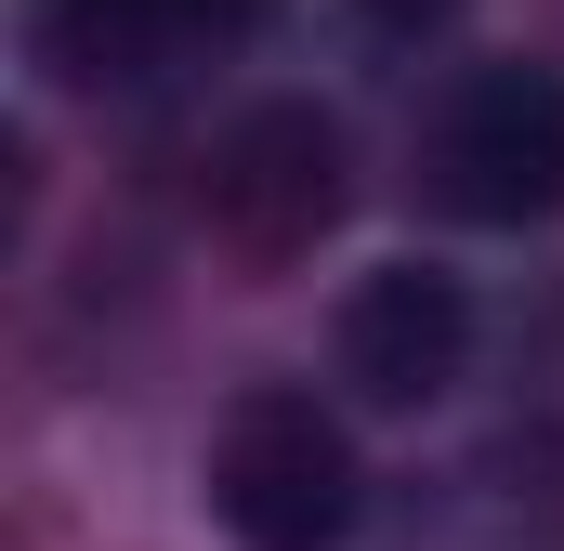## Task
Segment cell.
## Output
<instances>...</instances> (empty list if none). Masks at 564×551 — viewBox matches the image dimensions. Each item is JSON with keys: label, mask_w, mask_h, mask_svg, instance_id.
Returning <instances> with one entry per match:
<instances>
[{"label": "cell", "mask_w": 564, "mask_h": 551, "mask_svg": "<svg viewBox=\"0 0 564 551\" xmlns=\"http://www.w3.org/2000/svg\"><path fill=\"white\" fill-rule=\"evenodd\" d=\"M276 0H26V53L79 93H158L224 53H250Z\"/></svg>", "instance_id": "3"}, {"label": "cell", "mask_w": 564, "mask_h": 551, "mask_svg": "<svg viewBox=\"0 0 564 551\" xmlns=\"http://www.w3.org/2000/svg\"><path fill=\"white\" fill-rule=\"evenodd\" d=\"M355 512H368L355 433L302 381H263V395L224 408V433H210V526L237 551H341Z\"/></svg>", "instance_id": "2"}, {"label": "cell", "mask_w": 564, "mask_h": 551, "mask_svg": "<svg viewBox=\"0 0 564 551\" xmlns=\"http://www.w3.org/2000/svg\"><path fill=\"white\" fill-rule=\"evenodd\" d=\"M459 13H473V0H355V26H368V40H394V53H421V40H446Z\"/></svg>", "instance_id": "6"}, {"label": "cell", "mask_w": 564, "mask_h": 551, "mask_svg": "<svg viewBox=\"0 0 564 551\" xmlns=\"http://www.w3.org/2000/svg\"><path fill=\"white\" fill-rule=\"evenodd\" d=\"M210 224L250 250V263H302L328 224H341V119L315 106H250L224 158H210Z\"/></svg>", "instance_id": "4"}, {"label": "cell", "mask_w": 564, "mask_h": 551, "mask_svg": "<svg viewBox=\"0 0 564 551\" xmlns=\"http://www.w3.org/2000/svg\"><path fill=\"white\" fill-rule=\"evenodd\" d=\"M328 368L368 408H433L473 368V289L433 263H368L341 289V315H328Z\"/></svg>", "instance_id": "5"}, {"label": "cell", "mask_w": 564, "mask_h": 551, "mask_svg": "<svg viewBox=\"0 0 564 551\" xmlns=\"http://www.w3.org/2000/svg\"><path fill=\"white\" fill-rule=\"evenodd\" d=\"M421 197L446 224H552L564 210V66L539 53H499V66H459L421 119Z\"/></svg>", "instance_id": "1"}]
</instances>
